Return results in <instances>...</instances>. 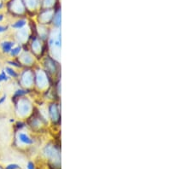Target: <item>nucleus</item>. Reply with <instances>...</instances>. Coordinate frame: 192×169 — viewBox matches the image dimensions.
Segmentation results:
<instances>
[{
    "mask_svg": "<svg viewBox=\"0 0 192 169\" xmlns=\"http://www.w3.org/2000/svg\"><path fill=\"white\" fill-rule=\"evenodd\" d=\"M25 94H26V91H25L24 90H18L15 95V96H17V97H22V96L25 95Z\"/></svg>",
    "mask_w": 192,
    "mask_h": 169,
    "instance_id": "obj_15",
    "label": "nucleus"
},
{
    "mask_svg": "<svg viewBox=\"0 0 192 169\" xmlns=\"http://www.w3.org/2000/svg\"><path fill=\"white\" fill-rule=\"evenodd\" d=\"M50 116L51 117V119L53 121H57L59 120V112L57 106L56 104H52L50 107Z\"/></svg>",
    "mask_w": 192,
    "mask_h": 169,
    "instance_id": "obj_6",
    "label": "nucleus"
},
{
    "mask_svg": "<svg viewBox=\"0 0 192 169\" xmlns=\"http://www.w3.org/2000/svg\"><path fill=\"white\" fill-rule=\"evenodd\" d=\"M26 24H27V22L25 20H19L16 22L12 24L11 27H12V28H15V29H22V28L25 27Z\"/></svg>",
    "mask_w": 192,
    "mask_h": 169,
    "instance_id": "obj_10",
    "label": "nucleus"
},
{
    "mask_svg": "<svg viewBox=\"0 0 192 169\" xmlns=\"http://www.w3.org/2000/svg\"><path fill=\"white\" fill-rule=\"evenodd\" d=\"M18 138H19V140L21 141L23 143L25 144H30L33 143V140L31 139V138L27 135V134L24 133H20L18 134Z\"/></svg>",
    "mask_w": 192,
    "mask_h": 169,
    "instance_id": "obj_9",
    "label": "nucleus"
},
{
    "mask_svg": "<svg viewBox=\"0 0 192 169\" xmlns=\"http://www.w3.org/2000/svg\"><path fill=\"white\" fill-rule=\"evenodd\" d=\"M46 67H47V69L50 70V72H52V73L55 72V66H54L52 61L50 60V59L47 61V62H46Z\"/></svg>",
    "mask_w": 192,
    "mask_h": 169,
    "instance_id": "obj_13",
    "label": "nucleus"
},
{
    "mask_svg": "<svg viewBox=\"0 0 192 169\" xmlns=\"http://www.w3.org/2000/svg\"><path fill=\"white\" fill-rule=\"evenodd\" d=\"M14 45H15V44H14L13 42H11V41H5V42L2 43L1 47H2V50H3L4 52H5V53H9L10 50L14 47Z\"/></svg>",
    "mask_w": 192,
    "mask_h": 169,
    "instance_id": "obj_8",
    "label": "nucleus"
},
{
    "mask_svg": "<svg viewBox=\"0 0 192 169\" xmlns=\"http://www.w3.org/2000/svg\"><path fill=\"white\" fill-rule=\"evenodd\" d=\"M5 73L8 74L9 77H17V74L15 73V71L14 70L13 68H11V67H6L5 68Z\"/></svg>",
    "mask_w": 192,
    "mask_h": 169,
    "instance_id": "obj_12",
    "label": "nucleus"
},
{
    "mask_svg": "<svg viewBox=\"0 0 192 169\" xmlns=\"http://www.w3.org/2000/svg\"><path fill=\"white\" fill-rule=\"evenodd\" d=\"M7 29H8V27H7L0 25V33H5V32H6L7 31Z\"/></svg>",
    "mask_w": 192,
    "mask_h": 169,
    "instance_id": "obj_16",
    "label": "nucleus"
},
{
    "mask_svg": "<svg viewBox=\"0 0 192 169\" xmlns=\"http://www.w3.org/2000/svg\"><path fill=\"white\" fill-rule=\"evenodd\" d=\"M32 50L33 51L35 54H39L41 52V50H42V46H41V43L39 39L35 38L34 40H33L31 45Z\"/></svg>",
    "mask_w": 192,
    "mask_h": 169,
    "instance_id": "obj_7",
    "label": "nucleus"
},
{
    "mask_svg": "<svg viewBox=\"0 0 192 169\" xmlns=\"http://www.w3.org/2000/svg\"><path fill=\"white\" fill-rule=\"evenodd\" d=\"M32 111V104L30 101L27 98L19 99L16 104V112L18 116L21 117H26Z\"/></svg>",
    "mask_w": 192,
    "mask_h": 169,
    "instance_id": "obj_1",
    "label": "nucleus"
},
{
    "mask_svg": "<svg viewBox=\"0 0 192 169\" xmlns=\"http://www.w3.org/2000/svg\"><path fill=\"white\" fill-rule=\"evenodd\" d=\"M36 84L40 88L44 89L48 85V78L45 72L39 70L36 74Z\"/></svg>",
    "mask_w": 192,
    "mask_h": 169,
    "instance_id": "obj_3",
    "label": "nucleus"
},
{
    "mask_svg": "<svg viewBox=\"0 0 192 169\" xmlns=\"http://www.w3.org/2000/svg\"><path fill=\"white\" fill-rule=\"evenodd\" d=\"M5 98H6V95H4V96H3L2 98H0V104H2L3 102H5Z\"/></svg>",
    "mask_w": 192,
    "mask_h": 169,
    "instance_id": "obj_17",
    "label": "nucleus"
},
{
    "mask_svg": "<svg viewBox=\"0 0 192 169\" xmlns=\"http://www.w3.org/2000/svg\"><path fill=\"white\" fill-rule=\"evenodd\" d=\"M28 38H29V33H28L27 29H25V28L19 29V32H18L17 34H16V39H17L19 42L24 43V42L27 41Z\"/></svg>",
    "mask_w": 192,
    "mask_h": 169,
    "instance_id": "obj_5",
    "label": "nucleus"
},
{
    "mask_svg": "<svg viewBox=\"0 0 192 169\" xmlns=\"http://www.w3.org/2000/svg\"><path fill=\"white\" fill-rule=\"evenodd\" d=\"M9 79V76L6 74V73L5 71H2L0 73V82H2V81H7Z\"/></svg>",
    "mask_w": 192,
    "mask_h": 169,
    "instance_id": "obj_14",
    "label": "nucleus"
},
{
    "mask_svg": "<svg viewBox=\"0 0 192 169\" xmlns=\"http://www.w3.org/2000/svg\"><path fill=\"white\" fill-rule=\"evenodd\" d=\"M20 61L24 65H32L33 63V57L29 52H23L20 57Z\"/></svg>",
    "mask_w": 192,
    "mask_h": 169,
    "instance_id": "obj_4",
    "label": "nucleus"
},
{
    "mask_svg": "<svg viewBox=\"0 0 192 169\" xmlns=\"http://www.w3.org/2000/svg\"><path fill=\"white\" fill-rule=\"evenodd\" d=\"M4 20V15H2V14H0V22H2Z\"/></svg>",
    "mask_w": 192,
    "mask_h": 169,
    "instance_id": "obj_18",
    "label": "nucleus"
},
{
    "mask_svg": "<svg viewBox=\"0 0 192 169\" xmlns=\"http://www.w3.org/2000/svg\"><path fill=\"white\" fill-rule=\"evenodd\" d=\"M33 81H34V76H33V73L30 70L25 71L22 74L21 77V83L24 87L26 88H29L33 84Z\"/></svg>",
    "mask_w": 192,
    "mask_h": 169,
    "instance_id": "obj_2",
    "label": "nucleus"
},
{
    "mask_svg": "<svg viewBox=\"0 0 192 169\" xmlns=\"http://www.w3.org/2000/svg\"><path fill=\"white\" fill-rule=\"evenodd\" d=\"M2 8H3V4H2V3L0 2V9H2Z\"/></svg>",
    "mask_w": 192,
    "mask_h": 169,
    "instance_id": "obj_19",
    "label": "nucleus"
},
{
    "mask_svg": "<svg viewBox=\"0 0 192 169\" xmlns=\"http://www.w3.org/2000/svg\"><path fill=\"white\" fill-rule=\"evenodd\" d=\"M21 52H22V47L21 46H16V47H13L9 53H10V55L12 57H16Z\"/></svg>",
    "mask_w": 192,
    "mask_h": 169,
    "instance_id": "obj_11",
    "label": "nucleus"
}]
</instances>
